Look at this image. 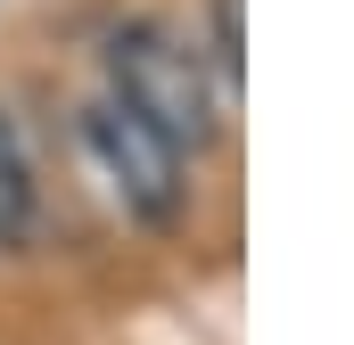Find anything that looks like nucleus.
Wrapping results in <instances>:
<instances>
[{"label":"nucleus","instance_id":"nucleus-2","mask_svg":"<svg viewBox=\"0 0 354 345\" xmlns=\"http://www.w3.org/2000/svg\"><path fill=\"white\" fill-rule=\"evenodd\" d=\"M83 148L91 165H99V181H107V197L132 214V222H174L181 214V157L174 140L157 132V124H140L124 99H99V107H83Z\"/></svg>","mask_w":354,"mask_h":345},{"label":"nucleus","instance_id":"nucleus-4","mask_svg":"<svg viewBox=\"0 0 354 345\" xmlns=\"http://www.w3.org/2000/svg\"><path fill=\"white\" fill-rule=\"evenodd\" d=\"M248 75V33H239V0H214V83Z\"/></svg>","mask_w":354,"mask_h":345},{"label":"nucleus","instance_id":"nucleus-3","mask_svg":"<svg viewBox=\"0 0 354 345\" xmlns=\"http://www.w3.org/2000/svg\"><path fill=\"white\" fill-rule=\"evenodd\" d=\"M25 222H33V172H25V148H17V132L0 115V247H17Z\"/></svg>","mask_w":354,"mask_h":345},{"label":"nucleus","instance_id":"nucleus-1","mask_svg":"<svg viewBox=\"0 0 354 345\" xmlns=\"http://www.w3.org/2000/svg\"><path fill=\"white\" fill-rule=\"evenodd\" d=\"M107 99H124L140 124H157L181 157L214 148L223 132V90H214V66L198 58V41L140 17V25H115L107 33Z\"/></svg>","mask_w":354,"mask_h":345}]
</instances>
